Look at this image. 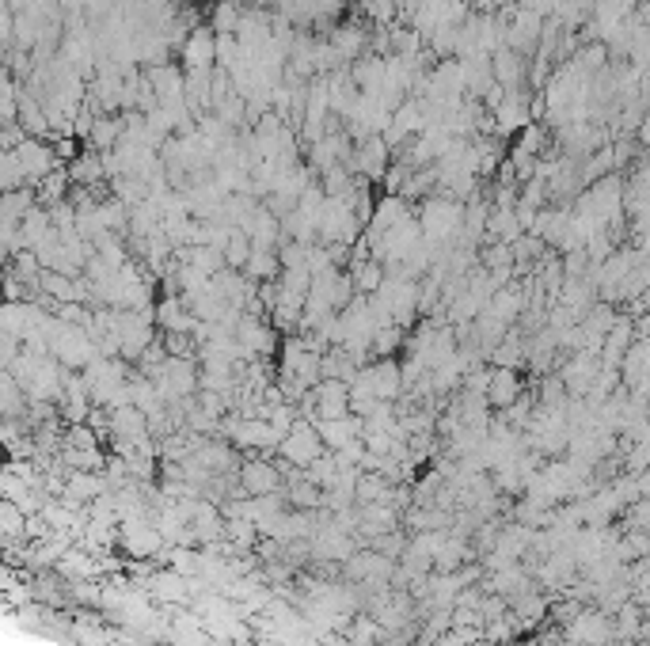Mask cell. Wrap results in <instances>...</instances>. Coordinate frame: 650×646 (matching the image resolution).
Wrapping results in <instances>:
<instances>
[{
	"label": "cell",
	"mask_w": 650,
	"mask_h": 646,
	"mask_svg": "<svg viewBox=\"0 0 650 646\" xmlns=\"http://www.w3.org/2000/svg\"><path fill=\"white\" fill-rule=\"evenodd\" d=\"M388 164H392V149L384 145L381 133H373V137H362V141L354 145L346 168L358 171L365 183H381V175L388 171Z\"/></svg>",
	"instance_id": "6da1fadb"
},
{
	"label": "cell",
	"mask_w": 650,
	"mask_h": 646,
	"mask_svg": "<svg viewBox=\"0 0 650 646\" xmlns=\"http://www.w3.org/2000/svg\"><path fill=\"white\" fill-rule=\"evenodd\" d=\"M12 152H16V164L23 171V187H35V183H42L50 171L58 168L50 141H39V137H23Z\"/></svg>",
	"instance_id": "7a4b0ae2"
},
{
	"label": "cell",
	"mask_w": 650,
	"mask_h": 646,
	"mask_svg": "<svg viewBox=\"0 0 650 646\" xmlns=\"http://www.w3.org/2000/svg\"><path fill=\"white\" fill-rule=\"evenodd\" d=\"M278 449H282V456H286L289 464L308 468L316 456L324 453V441H320L312 422H293L286 434H282V441H278Z\"/></svg>",
	"instance_id": "3957f363"
},
{
	"label": "cell",
	"mask_w": 650,
	"mask_h": 646,
	"mask_svg": "<svg viewBox=\"0 0 650 646\" xmlns=\"http://www.w3.org/2000/svg\"><path fill=\"white\" fill-rule=\"evenodd\" d=\"M179 57H183V73H210L213 69V31L206 23H198L191 35L183 38Z\"/></svg>",
	"instance_id": "277c9868"
},
{
	"label": "cell",
	"mask_w": 650,
	"mask_h": 646,
	"mask_svg": "<svg viewBox=\"0 0 650 646\" xmlns=\"http://www.w3.org/2000/svg\"><path fill=\"white\" fill-rule=\"evenodd\" d=\"M521 396H525L521 373H517V369H495V365H491V380H487V392H483L487 407L506 411V407H514Z\"/></svg>",
	"instance_id": "5b68a950"
},
{
	"label": "cell",
	"mask_w": 650,
	"mask_h": 646,
	"mask_svg": "<svg viewBox=\"0 0 650 646\" xmlns=\"http://www.w3.org/2000/svg\"><path fill=\"white\" fill-rule=\"evenodd\" d=\"M145 80H149V88L156 95V107L160 103H183V69L172 65V61H164V65H149V69H141Z\"/></svg>",
	"instance_id": "8992f818"
},
{
	"label": "cell",
	"mask_w": 650,
	"mask_h": 646,
	"mask_svg": "<svg viewBox=\"0 0 650 646\" xmlns=\"http://www.w3.org/2000/svg\"><path fill=\"white\" fill-rule=\"evenodd\" d=\"M346 578L350 582H384L392 574V559L381 551H358V555H346Z\"/></svg>",
	"instance_id": "52a82bcc"
},
{
	"label": "cell",
	"mask_w": 650,
	"mask_h": 646,
	"mask_svg": "<svg viewBox=\"0 0 650 646\" xmlns=\"http://www.w3.org/2000/svg\"><path fill=\"white\" fill-rule=\"evenodd\" d=\"M240 487L251 494V498H267V494H282V475L274 464L267 460H248L244 468H240Z\"/></svg>",
	"instance_id": "ba28073f"
},
{
	"label": "cell",
	"mask_w": 650,
	"mask_h": 646,
	"mask_svg": "<svg viewBox=\"0 0 650 646\" xmlns=\"http://www.w3.org/2000/svg\"><path fill=\"white\" fill-rule=\"evenodd\" d=\"M244 236L251 240V251H278V244H282V225L259 202V209L251 213V221L244 225Z\"/></svg>",
	"instance_id": "9c48e42d"
},
{
	"label": "cell",
	"mask_w": 650,
	"mask_h": 646,
	"mask_svg": "<svg viewBox=\"0 0 650 646\" xmlns=\"http://www.w3.org/2000/svg\"><path fill=\"white\" fill-rule=\"evenodd\" d=\"M312 407H316V415L320 418H343L350 415V407H346V384L343 380H320L316 388H312ZM312 415V418H316Z\"/></svg>",
	"instance_id": "30bf717a"
},
{
	"label": "cell",
	"mask_w": 650,
	"mask_h": 646,
	"mask_svg": "<svg viewBox=\"0 0 650 646\" xmlns=\"http://www.w3.org/2000/svg\"><path fill=\"white\" fill-rule=\"evenodd\" d=\"M122 544H126V551L130 555H137V559H149V555H156V551L164 548V536L156 532V525H149V521H130L126 529H122Z\"/></svg>",
	"instance_id": "8fae6325"
},
{
	"label": "cell",
	"mask_w": 650,
	"mask_h": 646,
	"mask_svg": "<svg viewBox=\"0 0 650 646\" xmlns=\"http://www.w3.org/2000/svg\"><path fill=\"white\" fill-rule=\"evenodd\" d=\"M156 323L164 327V331H175V335H191L194 327V316L191 308H187V301L179 297V293H164V301L156 304Z\"/></svg>",
	"instance_id": "7c38bea8"
},
{
	"label": "cell",
	"mask_w": 650,
	"mask_h": 646,
	"mask_svg": "<svg viewBox=\"0 0 650 646\" xmlns=\"http://www.w3.org/2000/svg\"><path fill=\"white\" fill-rule=\"evenodd\" d=\"M567 635H571L574 643H593V646H597V643H609L612 627H609V620H605L601 612H582V616L571 624V631H567Z\"/></svg>",
	"instance_id": "4fadbf2b"
},
{
	"label": "cell",
	"mask_w": 650,
	"mask_h": 646,
	"mask_svg": "<svg viewBox=\"0 0 650 646\" xmlns=\"http://www.w3.org/2000/svg\"><path fill=\"white\" fill-rule=\"evenodd\" d=\"M118 137H122V114H96V122H92L84 141H88V149L111 152L118 145Z\"/></svg>",
	"instance_id": "5bb4252c"
},
{
	"label": "cell",
	"mask_w": 650,
	"mask_h": 646,
	"mask_svg": "<svg viewBox=\"0 0 650 646\" xmlns=\"http://www.w3.org/2000/svg\"><path fill=\"white\" fill-rule=\"evenodd\" d=\"M251 285H263V282H278L282 274V263H278V251H251L244 270H240Z\"/></svg>",
	"instance_id": "9a60e30c"
},
{
	"label": "cell",
	"mask_w": 650,
	"mask_h": 646,
	"mask_svg": "<svg viewBox=\"0 0 650 646\" xmlns=\"http://www.w3.org/2000/svg\"><path fill=\"white\" fill-rule=\"evenodd\" d=\"M346 274H350V282H354V293L369 297V293H377V285L384 282V263H377V259H354Z\"/></svg>",
	"instance_id": "2e32d148"
},
{
	"label": "cell",
	"mask_w": 650,
	"mask_h": 646,
	"mask_svg": "<svg viewBox=\"0 0 650 646\" xmlns=\"http://www.w3.org/2000/svg\"><path fill=\"white\" fill-rule=\"evenodd\" d=\"M240 16H244V4L240 0H217L210 8V27L213 35H236V27H240Z\"/></svg>",
	"instance_id": "e0dca14e"
},
{
	"label": "cell",
	"mask_w": 650,
	"mask_h": 646,
	"mask_svg": "<svg viewBox=\"0 0 650 646\" xmlns=\"http://www.w3.org/2000/svg\"><path fill=\"white\" fill-rule=\"evenodd\" d=\"M153 593L160 601H187L191 597V582L179 570H164V574L153 578Z\"/></svg>",
	"instance_id": "ac0fdd59"
},
{
	"label": "cell",
	"mask_w": 650,
	"mask_h": 646,
	"mask_svg": "<svg viewBox=\"0 0 650 646\" xmlns=\"http://www.w3.org/2000/svg\"><path fill=\"white\" fill-rule=\"evenodd\" d=\"M403 339H407L403 327H377V331H373V342H369V354H377V361L392 358V354L403 346Z\"/></svg>",
	"instance_id": "d6986e66"
},
{
	"label": "cell",
	"mask_w": 650,
	"mask_h": 646,
	"mask_svg": "<svg viewBox=\"0 0 650 646\" xmlns=\"http://www.w3.org/2000/svg\"><path fill=\"white\" fill-rule=\"evenodd\" d=\"M221 255H225V266H229V270H244V263H248V255H251V240L240 232V228H232L225 247H221Z\"/></svg>",
	"instance_id": "ffe728a7"
},
{
	"label": "cell",
	"mask_w": 650,
	"mask_h": 646,
	"mask_svg": "<svg viewBox=\"0 0 650 646\" xmlns=\"http://www.w3.org/2000/svg\"><path fill=\"white\" fill-rule=\"evenodd\" d=\"M479 263L487 274L495 270H514V255H510V244H483L479 247Z\"/></svg>",
	"instance_id": "44dd1931"
},
{
	"label": "cell",
	"mask_w": 650,
	"mask_h": 646,
	"mask_svg": "<svg viewBox=\"0 0 650 646\" xmlns=\"http://www.w3.org/2000/svg\"><path fill=\"white\" fill-rule=\"evenodd\" d=\"M16 107H20V84L0 73V122H16Z\"/></svg>",
	"instance_id": "7402d4cb"
},
{
	"label": "cell",
	"mask_w": 650,
	"mask_h": 646,
	"mask_svg": "<svg viewBox=\"0 0 650 646\" xmlns=\"http://www.w3.org/2000/svg\"><path fill=\"white\" fill-rule=\"evenodd\" d=\"M289 502L293 506H301V510H316L320 506V487L316 483H308V479H297V483H289Z\"/></svg>",
	"instance_id": "603a6c76"
},
{
	"label": "cell",
	"mask_w": 650,
	"mask_h": 646,
	"mask_svg": "<svg viewBox=\"0 0 650 646\" xmlns=\"http://www.w3.org/2000/svg\"><path fill=\"white\" fill-rule=\"evenodd\" d=\"M377 635H381V624H373V620H358V624H354V631H350V643L365 646V643H373Z\"/></svg>",
	"instance_id": "cb8c5ba5"
},
{
	"label": "cell",
	"mask_w": 650,
	"mask_h": 646,
	"mask_svg": "<svg viewBox=\"0 0 650 646\" xmlns=\"http://www.w3.org/2000/svg\"><path fill=\"white\" fill-rule=\"evenodd\" d=\"M240 4H244V8H255V12H270L278 0H240Z\"/></svg>",
	"instance_id": "d4e9b609"
},
{
	"label": "cell",
	"mask_w": 650,
	"mask_h": 646,
	"mask_svg": "<svg viewBox=\"0 0 650 646\" xmlns=\"http://www.w3.org/2000/svg\"><path fill=\"white\" fill-rule=\"evenodd\" d=\"M175 4H194V0H175Z\"/></svg>",
	"instance_id": "484cf974"
}]
</instances>
